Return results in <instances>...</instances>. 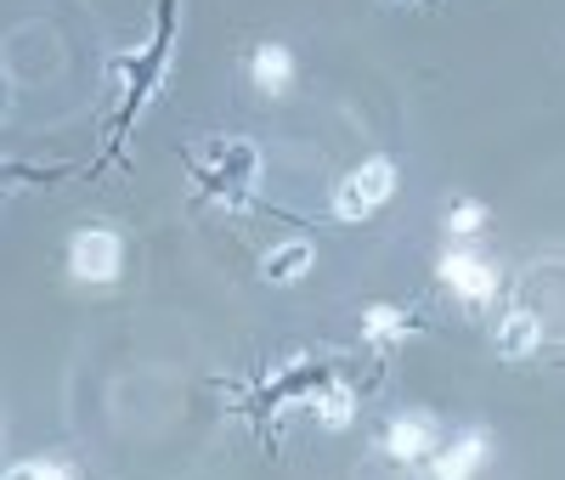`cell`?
<instances>
[{
  "mask_svg": "<svg viewBox=\"0 0 565 480\" xmlns=\"http://www.w3.org/2000/svg\"><path fill=\"white\" fill-rule=\"evenodd\" d=\"M487 452H492V436L476 424L463 429V436H452L447 447L430 452V469H424V480H476L487 469Z\"/></svg>",
  "mask_w": 565,
  "mask_h": 480,
  "instance_id": "4",
  "label": "cell"
},
{
  "mask_svg": "<svg viewBox=\"0 0 565 480\" xmlns=\"http://www.w3.org/2000/svg\"><path fill=\"white\" fill-rule=\"evenodd\" d=\"M317 266V249L306 244V237H289V244H277L266 260H260V277L266 282H295V277H306Z\"/></svg>",
  "mask_w": 565,
  "mask_h": 480,
  "instance_id": "7",
  "label": "cell"
},
{
  "mask_svg": "<svg viewBox=\"0 0 565 480\" xmlns=\"http://www.w3.org/2000/svg\"><path fill=\"white\" fill-rule=\"evenodd\" d=\"M407 328H413V317H407V311H396V306H367V311H362V333H367L373 345L407 340Z\"/></svg>",
  "mask_w": 565,
  "mask_h": 480,
  "instance_id": "9",
  "label": "cell"
},
{
  "mask_svg": "<svg viewBox=\"0 0 565 480\" xmlns=\"http://www.w3.org/2000/svg\"><path fill=\"white\" fill-rule=\"evenodd\" d=\"M0 480H74V469L63 458H23L12 469H0Z\"/></svg>",
  "mask_w": 565,
  "mask_h": 480,
  "instance_id": "10",
  "label": "cell"
},
{
  "mask_svg": "<svg viewBox=\"0 0 565 480\" xmlns=\"http://www.w3.org/2000/svg\"><path fill=\"white\" fill-rule=\"evenodd\" d=\"M249 79L260 96H282L295 85V52L289 45H260V52L249 57Z\"/></svg>",
  "mask_w": 565,
  "mask_h": 480,
  "instance_id": "6",
  "label": "cell"
},
{
  "mask_svg": "<svg viewBox=\"0 0 565 480\" xmlns=\"http://www.w3.org/2000/svg\"><path fill=\"white\" fill-rule=\"evenodd\" d=\"M481 226H487V204H476V199L447 210V232L452 237H469V232H481Z\"/></svg>",
  "mask_w": 565,
  "mask_h": 480,
  "instance_id": "12",
  "label": "cell"
},
{
  "mask_svg": "<svg viewBox=\"0 0 565 480\" xmlns=\"http://www.w3.org/2000/svg\"><path fill=\"white\" fill-rule=\"evenodd\" d=\"M68 271L90 288H103L125 271V237L114 226H79L68 237Z\"/></svg>",
  "mask_w": 565,
  "mask_h": 480,
  "instance_id": "2",
  "label": "cell"
},
{
  "mask_svg": "<svg viewBox=\"0 0 565 480\" xmlns=\"http://www.w3.org/2000/svg\"><path fill=\"white\" fill-rule=\"evenodd\" d=\"M441 447V424L430 418V413H402V418H391V429H385V452L396 458V463H424Z\"/></svg>",
  "mask_w": 565,
  "mask_h": 480,
  "instance_id": "5",
  "label": "cell"
},
{
  "mask_svg": "<svg viewBox=\"0 0 565 480\" xmlns=\"http://www.w3.org/2000/svg\"><path fill=\"white\" fill-rule=\"evenodd\" d=\"M436 277L452 288L463 306H487V300L498 295V266H492L481 249H469V244L447 249V255L436 260Z\"/></svg>",
  "mask_w": 565,
  "mask_h": 480,
  "instance_id": "3",
  "label": "cell"
},
{
  "mask_svg": "<svg viewBox=\"0 0 565 480\" xmlns=\"http://www.w3.org/2000/svg\"><path fill=\"white\" fill-rule=\"evenodd\" d=\"M391 199H396V164H391V159H362V164L334 186V215L356 226V221H367V215H380Z\"/></svg>",
  "mask_w": 565,
  "mask_h": 480,
  "instance_id": "1",
  "label": "cell"
},
{
  "mask_svg": "<svg viewBox=\"0 0 565 480\" xmlns=\"http://www.w3.org/2000/svg\"><path fill=\"white\" fill-rule=\"evenodd\" d=\"M317 418H322L328 429H345V424H351V391H345V384H334V391L317 402Z\"/></svg>",
  "mask_w": 565,
  "mask_h": 480,
  "instance_id": "11",
  "label": "cell"
},
{
  "mask_svg": "<svg viewBox=\"0 0 565 480\" xmlns=\"http://www.w3.org/2000/svg\"><path fill=\"white\" fill-rule=\"evenodd\" d=\"M537 345H543L537 317H532V311H509V317H503V328H498V356L521 362V356H532Z\"/></svg>",
  "mask_w": 565,
  "mask_h": 480,
  "instance_id": "8",
  "label": "cell"
}]
</instances>
